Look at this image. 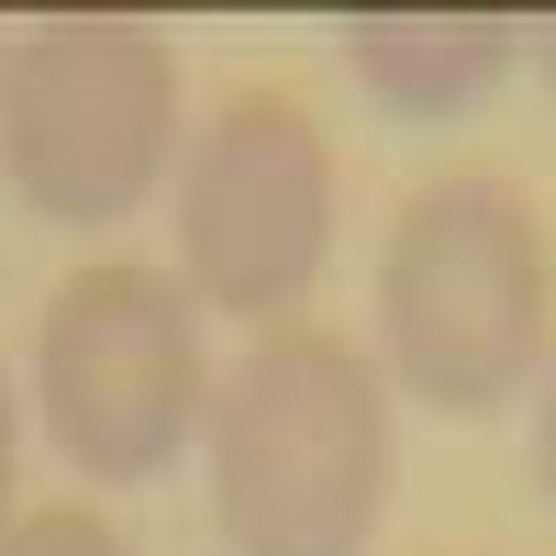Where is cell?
Wrapping results in <instances>:
<instances>
[{
	"mask_svg": "<svg viewBox=\"0 0 556 556\" xmlns=\"http://www.w3.org/2000/svg\"><path fill=\"white\" fill-rule=\"evenodd\" d=\"M523 56H534V67L556 78V23H534V34H523Z\"/></svg>",
	"mask_w": 556,
	"mask_h": 556,
	"instance_id": "10",
	"label": "cell"
},
{
	"mask_svg": "<svg viewBox=\"0 0 556 556\" xmlns=\"http://www.w3.org/2000/svg\"><path fill=\"white\" fill-rule=\"evenodd\" d=\"M12 445H23V424H12V379H0V501H12Z\"/></svg>",
	"mask_w": 556,
	"mask_h": 556,
	"instance_id": "9",
	"label": "cell"
},
{
	"mask_svg": "<svg viewBox=\"0 0 556 556\" xmlns=\"http://www.w3.org/2000/svg\"><path fill=\"white\" fill-rule=\"evenodd\" d=\"M178 256L212 312H245L256 334L312 301L334 256V146L290 89H235L178 167Z\"/></svg>",
	"mask_w": 556,
	"mask_h": 556,
	"instance_id": "5",
	"label": "cell"
},
{
	"mask_svg": "<svg viewBox=\"0 0 556 556\" xmlns=\"http://www.w3.org/2000/svg\"><path fill=\"white\" fill-rule=\"evenodd\" d=\"M534 479H545V501H556V379H545V401H534Z\"/></svg>",
	"mask_w": 556,
	"mask_h": 556,
	"instance_id": "8",
	"label": "cell"
},
{
	"mask_svg": "<svg viewBox=\"0 0 556 556\" xmlns=\"http://www.w3.org/2000/svg\"><path fill=\"white\" fill-rule=\"evenodd\" d=\"M523 12H345L334 45L356 56L367 101L401 112V123H445V112H479L501 78L523 67Z\"/></svg>",
	"mask_w": 556,
	"mask_h": 556,
	"instance_id": "6",
	"label": "cell"
},
{
	"mask_svg": "<svg viewBox=\"0 0 556 556\" xmlns=\"http://www.w3.org/2000/svg\"><path fill=\"white\" fill-rule=\"evenodd\" d=\"M178 156V45L146 12H56L0 56V178L45 223H123Z\"/></svg>",
	"mask_w": 556,
	"mask_h": 556,
	"instance_id": "3",
	"label": "cell"
},
{
	"mask_svg": "<svg viewBox=\"0 0 556 556\" xmlns=\"http://www.w3.org/2000/svg\"><path fill=\"white\" fill-rule=\"evenodd\" d=\"M212 513L235 556H367L390 513V401L345 334L267 323L212 390Z\"/></svg>",
	"mask_w": 556,
	"mask_h": 556,
	"instance_id": "1",
	"label": "cell"
},
{
	"mask_svg": "<svg viewBox=\"0 0 556 556\" xmlns=\"http://www.w3.org/2000/svg\"><path fill=\"white\" fill-rule=\"evenodd\" d=\"M34 401H45V434L78 479L134 490L156 479L190 424L212 412V367H201V312L167 267H78L56 301H45V334H34Z\"/></svg>",
	"mask_w": 556,
	"mask_h": 556,
	"instance_id": "4",
	"label": "cell"
},
{
	"mask_svg": "<svg viewBox=\"0 0 556 556\" xmlns=\"http://www.w3.org/2000/svg\"><path fill=\"white\" fill-rule=\"evenodd\" d=\"M545 235L513 178H434L412 190L379 256V334L412 401L434 412H501L545 356Z\"/></svg>",
	"mask_w": 556,
	"mask_h": 556,
	"instance_id": "2",
	"label": "cell"
},
{
	"mask_svg": "<svg viewBox=\"0 0 556 556\" xmlns=\"http://www.w3.org/2000/svg\"><path fill=\"white\" fill-rule=\"evenodd\" d=\"M0 556H134L101 513H23L12 534H0Z\"/></svg>",
	"mask_w": 556,
	"mask_h": 556,
	"instance_id": "7",
	"label": "cell"
}]
</instances>
